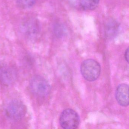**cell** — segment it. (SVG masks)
I'll return each instance as SVG.
<instances>
[{"label": "cell", "instance_id": "6da1fadb", "mask_svg": "<svg viewBox=\"0 0 129 129\" xmlns=\"http://www.w3.org/2000/svg\"><path fill=\"white\" fill-rule=\"evenodd\" d=\"M101 66L94 59H86L81 63L80 71L84 78L88 81H93L98 79L101 73Z\"/></svg>", "mask_w": 129, "mask_h": 129}, {"label": "cell", "instance_id": "7a4b0ae2", "mask_svg": "<svg viewBox=\"0 0 129 129\" xmlns=\"http://www.w3.org/2000/svg\"><path fill=\"white\" fill-rule=\"evenodd\" d=\"M80 122L78 114L72 109H65L59 116V124L63 129H76L78 127Z\"/></svg>", "mask_w": 129, "mask_h": 129}, {"label": "cell", "instance_id": "3957f363", "mask_svg": "<svg viewBox=\"0 0 129 129\" xmlns=\"http://www.w3.org/2000/svg\"><path fill=\"white\" fill-rule=\"evenodd\" d=\"M30 85L31 92L39 97H46L50 92V85L46 79L41 76L37 75L32 78Z\"/></svg>", "mask_w": 129, "mask_h": 129}, {"label": "cell", "instance_id": "277c9868", "mask_svg": "<svg viewBox=\"0 0 129 129\" xmlns=\"http://www.w3.org/2000/svg\"><path fill=\"white\" fill-rule=\"evenodd\" d=\"M26 107L21 101L14 100L10 103L6 110V114L10 120L17 121L24 117L26 113Z\"/></svg>", "mask_w": 129, "mask_h": 129}, {"label": "cell", "instance_id": "9c48e42d", "mask_svg": "<svg viewBox=\"0 0 129 129\" xmlns=\"http://www.w3.org/2000/svg\"><path fill=\"white\" fill-rule=\"evenodd\" d=\"M118 24L114 21H110L106 24V32L108 37H113L115 36L118 31Z\"/></svg>", "mask_w": 129, "mask_h": 129}, {"label": "cell", "instance_id": "ba28073f", "mask_svg": "<svg viewBox=\"0 0 129 129\" xmlns=\"http://www.w3.org/2000/svg\"><path fill=\"white\" fill-rule=\"evenodd\" d=\"M77 1L82 9L85 10H92L97 7L100 0H77Z\"/></svg>", "mask_w": 129, "mask_h": 129}, {"label": "cell", "instance_id": "30bf717a", "mask_svg": "<svg viewBox=\"0 0 129 129\" xmlns=\"http://www.w3.org/2000/svg\"><path fill=\"white\" fill-rule=\"evenodd\" d=\"M19 6L22 9H29L33 7L36 0H16Z\"/></svg>", "mask_w": 129, "mask_h": 129}, {"label": "cell", "instance_id": "8fae6325", "mask_svg": "<svg viewBox=\"0 0 129 129\" xmlns=\"http://www.w3.org/2000/svg\"><path fill=\"white\" fill-rule=\"evenodd\" d=\"M124 58L125 60L128 63L129 60V48H127L124 53Z\"/></svg>", "mask_w": 129, "mask_h": 129}, {"label": "cell", "instance_id": "8992f818", "mask_svg": "<svg viewBox=\"0 0 129 129\" xmlns=\"http://www.w3.org/2000/svg\"><path fill=\"white\" fill-rule=\"evenodd\" d=\"M21 25V30L25 35L30 37H35L40 31L38 22L35 19H26L22 22Z\"/></svg>", "mask_w": 129, "mask_h": 129}, {"label": "cell", "instance_id": "52a82bcc", "mask_svg": "<svg viewBox=\"0 0 129 129\" xmlns=\"http://www.w3.org/2000/svg\"><path fill=\"white\" fill-rule=\"evenodd\" d=\"M129 86L126 84L118 85L115 92V98L118 103L122 106L129 105Z\"/></svg>", "mask_w": 129, "mask_h": 129}, {"label": "cell", "instance_id": "5b68a950", "mask_svg": "<svg viewBox=\"0 0 129 129\" xmlns=\"http://www.w3.org/2000/svg\"><path fill=\"white\" fill-rule=\"evenodd\" d=\"M16 78V71L12 67L7 65L0 66V81L9 86L13 83Z\"/></svg>", "mask_w": 129, "mask_h": 129}]
</instances>
